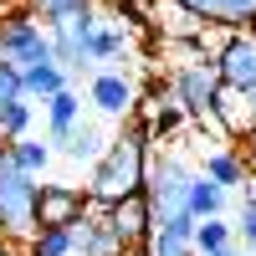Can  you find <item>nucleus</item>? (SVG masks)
Listing matches in <instances>:
<instances>
[{"instance_id":"nucleus-13","label":"nucleus","mask_w":256,"mask_h":256,"mask_svg":"<svg viewBox=\"0 0 256 256\" xmlns=\"http://www.w3.org/2000/svg\"><path fill=\"white\" fill-rule=\"evenodd\" d=\"M72 256H123L113 230H108V210H88L72 226Z\"/></svg>"},{"instance_id":"nucleus-31","label":"nucleus","mask_w":256,"mask_h":256,"mask_svg":"<svg viewBox=\"0 0 256 256\" xmlns=\"http://www.w3.org/2000/svg\"><path fill=\"white\" fill-rule=\"evenodd\" d=\"M0 154H6V138H0Z\"/></svg>"},{"instance_id":"nucleus-15","label":"nucleus","mask_w":256,"mask_h":256,"mask_svg":"<svg viewBox=\"0 0 256 256\" xmlns=\"http://www.w3.org/2000/svg\"><path fill=\"white\" fill-rule=\"evenodd\" d=\"M41 108H46V144L56 148V144L82 123V92H77V88H62L52 102H41Z\"/></svg>"},{"instance_id":"nucleus-9","label":"nucleus","mask_w":256,"mask_h":256,"mask_svg":"<svg viewBox=\"0 0 256 256\" xmlns=\"http://www.w3.org/2000/svg\"><path fill=\"white\" fill-rule=\"evenodd\" d=\"M138 10H144V26H154L164 41H184V46H200L205 41V20L200 16H190L180 0H138Z\"/></svg>"},{"instance_id":"nucleus-3","label":"nucleus","mask_w":256,"mask_h":256,"mask_svg":"<svg viewBox=\"0 0 256 256\" xmlns=\"http://www.w3.org/2000/svg\"><path fill=\"white\" fill-rule=\"evenodd\" d=\"M0 62L16 67V72H31V67H41V62H56L52 36H46V26H41L36 10L10 6L6 16H0Z\"/></svg>"},{"instance_id":"nucleus-27","label":"nucleus","mask_w":256,"mask_h":256,"mask_svg":"<svg viewBox=\"0 0 256 256\" xmlns=\"http://www.w3.org/2000/svg\"><path fill=\"white\" fill-rule=\"evenodd\" d=\"M20 6H26V10H36L41 20H52L56 10H67V6H72V0H20Z\"/></svg>"},{"instance_id":"nucleus-24","label":"nucleus","mask_w":256,"mask_h":256,"mask_svg":"<svg viewBox=\"0 0 256 256\" xmlns=\"http://www.w3.org/2000/svg\"><path fill=\"white\" fill-rule=\"evenodd\" d=\"M20 256H72V226H56V230H36L26 241Z\"/></svg>"},{"instance_id":"nucleus-28","label":"nucleus","mask_w":256,"mask_h":256,"mask_svg":"<svg viewBox=\"0 0 256 256\" xmlns=\"http://www.w3.org/2000/svg\"><path fill=\"white\" fill-rule=\"evenodd\" d=\"M241 102H246V118H251V128H256V88H251V92H241Z\"/></svg>"},{"instance_id":"nucleus-34","label":"nucleus","mask_w":256,"mask_h":256,"mask_svg":"<svg viewBox=\"0 0 256 256\" xmlns=\"http://www.w3.org/2000/svg\"><path fill=\"white\" fill-rule=\"evenodd\" d=\"M241 256H246V251H241Z\"/></svg>"},{"instance_id":"nucleus-12","label":"nucleus","mask_w":256,"mask_h":256,"mask_svg":"<svg viewBox=\"0 0 256 256\" xmlns=\"http://www.w3.org/2000/svg\"><path fill=\"white\" fill-rule=\"evenodd\" d=\"M190 16L220 31H256V0H180Z\"/></svg>"},{"instance_id":"nucleus-14","label":"nucleus","mask_w":256,"mask_h":256,"mask_svg":"<svg viewBox=\"0 0 256 256\" xmlns=\"http://www.w3.org/2000/svg\"><path fill=\"white\" fill-rule=\"evenodd\" d=\"M200 174H205L210 184H220L226 195H230V190H251L246 159L236 154V148H210V154H205V164H200Z\"/></svg>"},{"instance_id":"nucleus-29","label":"nucleus","mask_w":256,"mask_h":256,"mask_svg":"<svg viewBox=\"0 0 256 256\" xmlns=\"http://www.w3.org/2000/svg\"><path fill=\"white\" fill-rule=\"evenodd\" d=\"M0 256H20V251H16V246H10V241H0Z\"/></svg>"},{"instance_id":"nucleus-33","label":"nucleus","mask_w":256,"mask_h":256,"mask_svg":"<svg viewBox=\"0 0 256 256\" xmlns=\"http://www.w3.org/2000/svg\"><path fill=\"white\" fill-rule=\"evenodd\" d=\"M0 241H6V236H0Z\"/></svg>"},{"instance_id":"nucleus-11","label":"nucleus","mask_w":256,"mask_h":256,"mask_svg":"<svg viewBox=\"0 0 256 256\" xmlns=\"http://www.w3.org/2000/svg\"><path fill=\"white\" fill-rule=\"evenodd\" d=\"M108 230H113V241H118V251H123V256H128V251H144V241L154 236L148 200H144V195H134V200L113 205V210H108Z\"/></svg>"},{"instance_id":"nucleus-6","label":"nucleus","mask_w":256,"mask_h":256,"mask_svg":"<svg viewBox=\"0 0 256 256\" xmlns=\"http://www.w3.org/2000/svg\"><path fill=\"white\" fill-rule=\"evenodd\" d=\"M169 92H174V102L184 108V118H195L205 123L210 113H216V102H220V77L216 67H210V56H195V62H184V67H174V77H169Z\"/></svg>"},{"instance_id":"nucleus-1","label":"nucleus","mask_w":256,"mask_h":256,"mask_svg":"<svg viewBox=\"0 0 256 256\" xmlns=\"http://www.w3.org/2000/svg\"><path fill=\"white\" fill-rule=\"evenodd\" d=\"M148 154H154V144H148V134H144L138 123L123 128L118 138H108V148H102V159L92 164V180H88L92 210H113V205H123V200L144 195Z\"/></svg>"},{"instance_id":"nucleus-8","label":"nucleus","mask_w":256,"mask_h":256,"mask_svg":"<svg viewBox=\"0 0 256 256\" xmlns=\"http://www.w3.org/2000/svg\"><path fill=\"white\" fill-rule=\"evenodd\" d=\"M88 210H92L88 190H77V184H36V230L77 226Z\"/></svg>"},{"instance_id":"nucleus-2","label":"nucleus","mask_w":256,"mask_h":256,"mask_svg":"<svg viewBox=\"0 0 256 256\" xmlns=\"http://www.w3.org/2000/svg\"><path fill=\"white\" fill-rule=\"evenodd\" d=\"M190 184H195V169H190L180 154H148L144 200H148V216H154V230L174 226V220H190V210H184Z\"/></svg>"},{"instance_id":"nucleus-4","label":"nucleus","mask_w":256,"mask_h":256,"mask_svg":"<svg viewBox=\"0 0 256 256\" xmlns=\"http://www.w3.org/2000/svg\"><path fill=\"white\" fill-rule=\"evenodd\" d=\"M92 26H98V6L92 0H72L67 10H56L46 20V36H52V52H56V67L62 72H88V41H92Z\"/></svg>"},{"instance_id":"nucleus-7","label":"nucleus","mask_w":256,"mask_h":256,"mask_svg":"<svg viewBox=\"0 0 256 256\" xmlns=\"http://www.w3.org/2000/svg\"><path fill=\"white\" fill-rule=\"evenodd\" d=\"M210 67H216L226 92H251L256 88V31H226L220 46L210 52Z\"/></svg>"},{"instance_id":"nucleus-23","label":"nucleus","mask_w":256,"mask_h":256,"mask_svg":"<svg viewBox=\"0 0 256 256\" xmlns=\"http://www.w3.org/2000/svg\"><path fill=\"white\" fill-rule=\"evenodd\" d=\"M31 118H36V102H10V108H0V138L16 144V138H31Z\"/></svg>"},{"instance_id":"nucleus-30","label":"nucleus","mask_w":256,"mask_h":256,"mask_svg":"<svg viewBox=\"0 0 256 256\" xmlns=\"http://www.w3.org/2000/svg\"><path fill=\"white\" fill-rule=\"evenodd\" d=\"M216 256H241V246H226V251H216Z\"/></svg>"},{"instance_id":"nucleus-22","label":"nucleus","mask_w":256,"mask_h":256,"mask_svg":"<svg viewBox=\"0 0 256 256\" xmlns=\"http://www.w3.org/2000/svg\"><path fill=\"white\" fill-rule=\"evenodd\" d=\"M226 246H236V226H226V216L216 220H195V256H216Z\"/></svg>"},{"instance_id":"nucleus-20","label":"nucleus","mask_w":256,"mask_h":256,"mask_svg":"<svg viewBox=\"0 0 256 256\" xmlns=\"http://www.w3.org/2000/svg\"><path fill=\"white\" fill-rule=\"evenodd\" d=\"M184 210H190V220H216V216H226V190H220V184H210L200 169H195V184H190Z\"/></svg>"},{"instance_id":"nucleus-19","label":"nucleus","mask_w":256,"mask_h":256,"mask_svg":"<svg viewBox=\"0 0 256 256\" xmlns=\"http://www.w3.org/2000/svg\"><path fill=\"white\" fill-rule=\"evenodd\" d=\"M6 159L16 174H26V180H41L46 174V164H52V144H41V138H16L6 148Z\"/></svg>"},{"instance_id":"nucleus-32","label":"nucleus","mask_w":256,"mask_h":256,"mask_svg":"<svg viewBox=\"0 0 256 256\" xmlns=\"http://www.w3.org/2000/svg\"><path fill=\"white\" fill-rule=\"evenodd\" d=\"M113 6H128V0H113Z\"/></svg>"},{"instance_id":"nucleus-17","label":"nucleus","mask_w":256,"mask_h":256,"mask_svg":"<svg viewBox=\"0 0 256 256\" xmlns=\"http://www.w3.org/2000/svg\"><path fill=\"white\" fill-rule=\"evenodd\" d=\"M102 148H108L102 128H92L88 118H82V123L72 128V134H67V138H62V144L52 148V154H67V159H77V164H98V159H102Z\"/></svg>"},{"instance_id":"nucleus-10","label":"nucleus","mask_w":256,"mask_h":256,"mask_svg":"<svg viewBox=\"0 0 256 256\" xmlns=\"http://www.w3.org/2000/svg\"><path fill=\"white\" fill-rule=\"evenodd\" d=\"M88 102L102 113V118H134L138 108V88H134V77L118 72V67H98L92 82H88Z\"/></svg>"},{"instance_id":"nucleus-25","label":"nucleus","mask_w":256,"mask_h":256,"mask_svg":"<svg viewBox=\"0 0 256 256\" xmlns=\"http://www.w3.org/2000/svg\"><path fill=\"white\" fill-rule=\"evenodd\" d=\"M236 246L246 256H256V190L241 195V216H236Z\"/></svg>"},{"instance_id":"nucleus-26","label":"nucleus","mask_w":256,"mask_h":256,"mask_svg":"<svg viewBox=\"0 0 256 256\" xmlns=\"http://www.w3.org/2000/svg\"><path fill=\"white\" fill-rule=\"evenodd\" d=\"M10 102H20V72L0 62V108H10Z\"/></svg>"},{"instance_id":"nucleus-18","label":"nucleus","mask_w":256,"mask_h":256,"mask_svg":"<svg viewBox=\"0 0 256 256\" xmlns=\"http://www.w3.org/2000/svg\"><path fill=\"white\" fill-rule=\"evenodd\" d=\"M128 52V26L123 20H102L92 26V41H88V62H118Z\"/></svg>"},{"instance_id":"nucleus-21","label":"nucleus","mask_w":256,"mask_h":256,"mask_svg":"<svg viewBox=\"0 0 256 256\" xmlns=\"http://www.w3.org/2000/svg\"><path fill=\"white\" fill-rule=\"evenodd\" d=\"M210 123H220L226 138H246V134H251V118H246L241 92H220V102H216V113H210Z\"/></svg>"},{"instance_id":"nucleus-5","label":"nucleus","mask_w":256,"mask_h":256,"mask_svg":"<svg viewBox=\"0 0 256 256\" xmlns=\"http://www.w3.org/2000/svg\"><path fill=\"white\" fill-rule=\"evenodd\" d=\"M36 184L41 180L16 174L10 159L0 154V236L6 241H31L36 236Z\"/></svg>"},{"instance_id":"nucleus-16","label":"nucleus","mask_w":256,"mask_h":256,"mask_svg":"<svg viewBox=\"0 0 256 256\" xmlns=\"http://www.w3.org/2000/svg\"><path fill=\"white\" fill-rule=\"evenodd\" d=\"M62 88H72V77L62 72L56 62H41V67L20 72V98H26V102H52Z\"/></svg>"}]
</instances>
